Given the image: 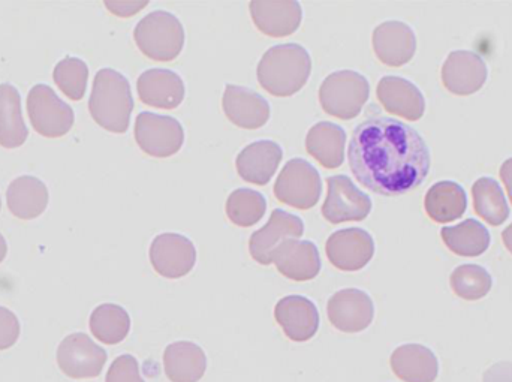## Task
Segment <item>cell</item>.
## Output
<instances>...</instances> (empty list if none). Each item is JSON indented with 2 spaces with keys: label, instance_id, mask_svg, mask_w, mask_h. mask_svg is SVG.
Segmentation results:
<instances>
[{
  "label": "cell",
  "instance_id": "obj_1",
  "mask_svg": "<svg viewBox=\"0 0 512 382\" xmlns=\"http://www.w3.org/2000/svg\"><path fill=\"white\" fill-rule=\"evenodd\" d=\"M349 165L360 185L384 197L408 194L430 173V149L412 126L385 116L367 117L352 132Z\"/></svg>",
  "mask_w": 512,
  "mask_h": 382
},
{
  "label": "cell",
  "instance_id": "obj_2",
  "mask_svg": "<svg viewBox=\"0 0 512 382\" xmlns=\"http://www.w3.org/2000/svg\"><path fill=\"white\" fill-rule=\"evenodd\" d=\"M312 72L309 51L300 44L274 45L265 51L258 63V81L262 89L277 98H288L300 92Z\"/></svg>",
  "mask_w": 512,
  "mask_h": 382
},
{
  "label": "cell",
  "instance_id": "obj_3",
  "mask_svg": "<svg viewBox=\"0 0 512 382\" xmlns=\"http://www.w3.org/2000/svg\"><path fill=\"white\" fill-rule=\"evenodd\" d=\"M132 110L134 98L128 78L111 68L98 71L89 99L92 119L105 131L125 134L131 122Z\"/></svg>",
  "mask_w": 512,
  "mask_h": 382
},
{
  "label": "cell",
  "instance_id": "obj_4",
  "mask_svg": "<svg viewBox=\"0 0 512 382\" xmlns=\"http://www.w3.org/2000/svg\"><path fill=\"white\" fill-rule=\"evenodd\" d=\"M134 39L144 56L156 62H171L185 47V29L176 15L155 11L135 26Z\"/></svg>",
  "mask_w": 512,
  "mask_h": 382
},
{
  "label": "cell",
  "instance_id": "obj_5",
  "mask_svg": "<svg viewBox=\"0 0 512 382\" xmlns=\"http://www.w3.org/2000/svg\"><path fill=\"white\" fill-rule=\"evenodd\" d=\"M370 95V84L360 72L343 69L328 75L319 87V102L328 116L351 120L360 116Z\"/></svg>",
  "mask_w": 512,
  "mask_h": 382
},
{
  "label": "cell",
  "instance_id": "obj_6",
  "mask_svg": "<svg viewBox=\"0 0 512 382\" xmlns=\"http://www.w3.org/2000/svg\"><path fill=\"white\" fill-rule=\"evenodd\" d=\"M26 107L33 129L42 137H65L74 126V110L47 84H36L30 89Z\"/></svg>",
  "mask_w": 512,
  "mask_h": 382
},
{
  "label": "cell",
  "instance_id": "obj_7",
  "mask_svg": "<svg viewBox=\"0 0 512 382\" xmlns=\"http://www.w3.org/2000/svg\"><path fill=\"white\" fill-rule=\"evenodd\" d=\"M321 194V176L306 159L297 158L286 162L274 183L277 200L298 210L315 207Z\"/></svg>",
  "mask_w": 512,
  "mask_h": 382
},
{
  "label": "cell",
  "instance_id": "obj_8",
  "mask_svg": "<svg viewBox=\"0 0 512 382\" xmlns=\"http://www.w3.org/2000/svg\"><path fill=\"white\" fill-rule=\"evenodd\" d=\"M134 135L138 147L153 158H170L185 143V131L179 120L149 111L138 114Z\"/></svg>",
  "mask_w": 512,
  "mask_h": 382
},
{
  "label": "cell",
  "instance_id": "obj_9",
  "mask_svg": "<svg viewBox=\"0 0 512 382\" xmlns=\"http://www.w3.org/2000/svg\"><path fill=\"white\" fill-rule=\"evenodd\" d=\"M107 359V351L84 333L66 336L57 348V365L72 380L99 377Z\"/></svg>",
  "mask_w": 512,
  "mask_h": 382
},
{
  "label": "cell",
  "instance_id": "obj_10",
  "mask_svg": "<svg viewBox=\"0 0 512 382\" xmlns=\"http://www.w3.org/2000/svg\"><path fill=\"white\" fill-rule=\"evenodd\" d=\"M327 188L322 216L330 224L364 221L372 212V200L369 195L360 191L345 174L328 177Z\"/></svg>",
  "mask_w": 512,
  "mask_h": 382
},
{
  "label": "cell",
  "instance_id": "obj_11",
  "mask_svg": "<svg viewBox=\"0 0 512 382\" xmlns=\"http://www.w3.org/2000/svg\"><path fill=\"white\" fill-rule=\"evenodd\" d=\"M304 233V224L298 216L285 210L274 209L270 221L255 231L249 239V252L261 266L273 264L274 255L283 243L298 240Z\"/></svg>",
  "mask_w": 512,
  "mask_h": 382
},
{
  "label": "cell",
  "instance_id": "obj_12",
  "mask_svg": "<svg viewBox=\"0 0 512 382\" xmlns=\"http://www.w3.org/2000/svg\"><path fill=\"white\" fill-rule=\"evenodd\" d=\"M150 263L158 275L167 279H180L194 269L197 249L182 234H159L150 246Z\"/></svg>",
  "mask_w": 512,
  "mask_h": 382
},
{
  "label": "cell",
  "instance_id": "obj_13",
  "mask_svg": "<svg viewBox=\"0 0 512 382\" xmlns=\"http://www.w3.org/2000/svg\"><path fill=\"white\" fill-rule=\"evenodd\" d=\"M327 315L331 326L339 332H364L375 318V305L369 294L357 288L337 291L327 303Z\"/></svg>",
  "mask_w": 512,
  "mask_h": 382
},
{
  "label": "cell",
  "instance_id": "obj_14",
  "mask_svg": "<svg viewBox=\"0 0 512 382\" xmlns=\"http://www.w3.org/2000/svg\"><path fill=\"white\" fill-rule=\"evenodd\" d=\"M325 252L336 269L342 272H358L372 261L375 242L363 228H345L328 237Z\"/></svg>",
  "mask_w": 512,
  "mask_h": 382
},
{
  "label": "cell",
  "instance_id": "obj_15",
  "mask_svg": "<svg viewBox=\"0 0 512 382\" xmlns=\"http://www.w3.org/2000/svg\"><path fill=\"white\" fill-rule=\"evenodd\" d=\"M489 77L487 63L474 51H453L442 66V83L448 92L469 96L483 89Z\"/></svg>",
  "mask_w": 512,
  "mask_h": 382
},
{
  "label": "cell",
  "instance_id": "obj_16",
  "mask_svg": "<svg viewBox=\"0 0 512 382\" xmlns=\"http://www.w3.org/2000/svg\"><path fill=\"white\" fill-rule=\"evenodd\" d=\"M373 51L379 62L400 68L414 59L417 38L414 30L403 21H385L373 30Z\"/></svg>",
  "mask_w": 512,
  "mask_h": 382
},
{
  "label": "cell",
  "instance_id": "obj_17",
  "mask_svg": "<svg viewBox=\"0 0 512 382\" xmlns=\"http://www.w3.org/2000/svg\"><path fill=\"white\" fill-rule=\"evenodd\" d=\"M376 96L388 113L409 122H417L426 111V99L423 93L406 78L394 77V75L381 78L376 87Z\"/></svg>",
  "mask_w": 512,
  "mask_h": 382
},
{
  "label": "cell",
  "instance_id": "obj_18",
  "mask_svg": "<svg viewBox=\"0 0 512 382\" xmlns=\"http://www.w3.org/2000/svg\"><path fill=\"white\" fill-rule=\"evenodd\" d=\"M249 9L256 29L271 38L292 35L303 20L297 0H254Z\"/></svg>",
  "mask_w": 512,
  "mask_h": 382
},
{
  "label": "cell",
  "instance_id": "obj_19",
  "mask_svg": "<svg viewBox=\"0 0 512 382\" xmlns=\"http://www.w3.org/2000/svg\"><path fill=\"white\" fill-rule=\"evenodd\" d=\"M274 318L286 338L307 342L318 333L319 312L312 300L303 296H286L277 302Z\"/></svg>",
  "mask_w": 512,
  "mask_h": 382
},
{
  "label": "cell",
  "instance_id": "obj_20",
  "mask_svg": "<svg viewBox=\"0 0 512 382\" xmlns=\"http://www.w3.org/2000/svg\"><path fill=\"white\" fill-rule=\"evenodd\" d=\"M222 108L230 122L242 129L262 128L270 119V104L264 96L248 89V87H225Z\"/></svg>",
  "mask_w": 512,
  "mask_h": 382
},
{
  "label": "cell",
  "instance_id": "obj_21",
  "mask_svg": "<svg viewBox=\"0 0 512 382\" xmlns=\"http://www.w3.org/2000/svg\"><path fill=\"white\" fill-rule=\"evenodd\" d=\"M138 96L149 107L174 110L186 95L182 77L170 69H149L137 81Z\"/></svg>",
  "mask_w": 512,
  "mask_h": 382
},
{
  "label": "cell",
  "instance_id": "obj_22",
  "mask_svg": "<svg viewBox=\"0 0 512 382\" xmlns=\"http://www.w3.org/2000/svg\"><path fill=\"white\" fill-rule=\"evenodd\" d=\"M273 263L277 272L295 282L315 279L321 272L318 248L309 240H289L280 246Z\"/></svg>",
  "mask_w": 512,
  "mask_h": 382
},
{
  "label": "cell",
  "instance_id": "obj_23",
  "mask_svg": "<svg viewBox=\"0 0 512 382\" xmlns=\"http://www.w3.org/2000/svg\"><path fill=\"white\" fill-rule=\"evenodd\" d=\"M283 158L279 144L271 140H259L249 144L237 156V173L246 182L264 186L270 182Z\"/></svg>",
  "mask_w": 512,
  "mask_h": 382
},
{
  "label": "cell",
  "instance_id": "obj_24",
  "mask_svg": "<svg viewBox=\"0 0 512 382\" xmlns=\"http://www.w3.org/2000/svg\"><path fill=\"white\" fill-rule=\"evenodd\" d=\"M390 366L403 382H435L439 375L438 357L420 344H406L394 350Z\"/></svg>",
  "mask_w": 512,
  "mask_h": 382
},
{
  "label": "cell",
  "instance_id": "obj_25",
  "mask_svg": "<svg viewBox=\"0 0 512 382\" xmlns=\"http://www.w3.org/2000/svg\"><path fill=\"white\" fill-rule=\"evenodd\" d=\"M50 194L44 182L33 176L17 177L6 191L9 212L21 221H32L47 209Z\"/></svg>",
  "mask_w": 512,
  "mask_h": 382
},
{
  "label": "cell",
  "instance_id": "obj_26",
  "mask_svg": "<svg viewBox=\"0 0 512 382\" xmlns=\"http://www.w3.org/2000/svg\"><path fill=\"white\" fill-rule=\"evenodd\" d=\"M164 369L171 382H198L207 371L206 353L194 342H174L165 350Z\"/></svg>",
  "mask_w": 512,
  "mask_h": 382
},
{
  "label": "cell",
  "instance_id": "obj_27",
  "mask_svg": "<svg viewBox=\"0 0 512 382\" xmlns=\"http://www.w3.org/2000/svg\"><path fill=\"white\" fill-rule=\"evenodd\" d=\"M346 132L336 123L319 122L307 132L306 150L328 170L339 168L345 161Z\"/></svg>",
  "mask_w": 512,
  "mask_h": 382
},
{
  "label": "cell",
  "instance_id": "obj_28",
  "mask_svg": "<svg viewBox=\"0 0 512 382\" xmlns=\"http://www.w3.org/2000/svg\"><path fill=\"white\" fill-rule=\"evenodd\" d=\"M427 216L438 224H448L462 218L468 209L466 191L456 182H438L427 191L424 198Z\"/></svg>",
  "mask_w": 512,
  "mask_h": 382
},
{
  "label": "cell",
  "instance_id": "obj_29",
  "mask_svg": "<svg viewBox=\"0 0 512 382\" xmlns=\"http://www.w3.org/2000/svg\"><path fill=\"white\" fill-rule=\"evenodd\" d=\"M29 137L21 111V96L12 84H0V146L17 149Z\"/></svg>",
  "mask_w": 512,
  "mask_h": 382
},
{
  "label": "cell",
  "instance_id": "obj_30",
  "mask_svg": "<svg viewBox=\"0 0 512 382\" xmlns=\"http://www.w3.org/2000/svg\"><path fill=\"white\" fill-rule=\"evenodd\" d=\"M441 237L445 246L460 257H480L492 243L489 230L475 219L442 228Z\"/></svg>",
  "mask_w": 512,
  "mask_h": 382
},
{
  "label": "cell",
  "instance_id": "obj_31",
  "mask_svg": "<svg viewBox=\"0 0 512 382\" xmlns=\"http://www.w3.org/2000/svg\"><path fill=\"white\" fill-rule=\"evenodd\" d=\"M90 332L105 345H117L125 341L131 330V318L122 306L104 303L90 315Z\"/></svg>",
  "mask_w": 512,
  "mask_h": 382
},
{
  "label": "cell",
  "instance_id": "obj_32",
  "mask_svg": "<svg viewBox=\"0 0 512 382\" xmlns=\"http://www.w3.org/2000/svg\"><path fill=\"white\" fill-rule=\"evenodd\" d=\"M475 212L492 227H499L510 218V207L501 185L492 177H481L472 186Z\"/></svg>",
  "mask_w": 512,
  "mask_h": 382
},
{
  "label": "cell",
  "instance_id": "obj_33",
  "mask_svg": "<svg viewBox=\"0 0 512 382\" xmlns=\"http://www.w3.org/2000/svg\"><path fill=\"white\" fill-rule=\"evenodd\" d=\"M451 290L466 302L484 299L492 290V275L478 264H463L450 276Z\"/></svg>",
  "mask_w": 512,
  "mask_h": 382
},
{
  "label": "cell",
  "instance_id": "obj_34",
  "mask_svg": "<svg viewBox=\"0 0 512 382\" xmlns=\"http://www.w3.org/2000/svg\"><path fill=\"white\" fill-rule=\"evenodd\" d=\"M265 210L267 201L264 195L252 189H236L227 200L228 219L237 227H252L264 218Z\"/></svg>",
  "mask_w": 512,
  "mask_h": 382
},
{
  "label": "cell",
  "instance_id": "obj_35",
  "mask_svg": "<svg viewBox=\"0 0 512 382\" xmlns=\"http://www.w3.org/2000/svg\"><path fill=\"white\" fill-rule=\"evenodd\" d=\"M53 80L66 98L81 101L86 95L89 66L78 57H65L54 66Z\"/></svg>",
  "mask_w": 512,
  "mask_h": 382
},
{
  "label": "cell",
  "instance_id": "obj_36",
  "mask_svg": "<svg viewBox=\"0 0 512 382\" xmlns=\"http://www.w3.org/2000/svg\"><path fill=\"white\" fill-rule=\"evenodd\" d=\"M105 382H144L137 359L131 354L117 357L108 369Z\"/></svg>",
  "mask_w": 512,
  "mask_h": 382
},
{
  "label": "cell",
  "instance_id": "obj_37",
  "mask_svg": "<svg viewBox=\"0 0 512 382\" xmlns=\"http://www.w3.org/2000/svg\"><path fill=\"white\" fill-rule=\"evenodd\" d=\"M20 338V323L14 312L0 306V351L14 347Z\"/></svg>",
  "mask_w": 512,
  "mask_h": 382
},
{
  "label": "cell",
  "instance_id": "obj_38",
  "mask_svg": "<svg viewBox=\"0 0 512 382\" xmlns=\"http://www.w3.org/2000/svg\"><path fill=\"white\" fill-rule=\"evenodd\" d=\"M149 5L147 0L138 2V0H122V2H105V6L110 9L111 14L117 17L128 18L132 15L138 14L141 9Z\"/></svg>",
  "mask_w": 512,
  "mask_h": 382
},
{
  "label": "cell",
  "instance_id": "obj_39",
  "mask_svg": "<svg viewBox=\"0 0 512 382\" xmlns=\"http://www.w3.org/2000/svg\"><path fill=\"white\" fill-rule=\"evenodd\" d=\"M483 382H512V362H498L483 375Z\"/></svg>",
  "mask_w": 512,
  "mask_h": 382
},
{
  "label": "cell",
  "instance_id": "obj_40",
  "mask_svg": "<svg viewBox=\"0 0 512 382\" xmlns=\"http://www.w3.org/2000/svg\"><path fill=\"white\" fill-rule=\"evenodd\" d=\"M499 176H501L502 182H504L508 197H510L512 203V158L507 159V161L502 164L501 170H499Z\"/></svg>",
  "mask_w": 512,
  "mask_h": 382
},
{
  "label": "cell",
  "instance_id": "obj_41",
  "mask_svg": "<svg viewBox=\"0 0 512 382\" xmlns=\"http://www.w3.org/2000/svg\"><path fill=\"white\" fill-rule=\"evenodd\" d=\"M502 240H504L505 248L512 254V224L505 228L504 233H502Z\"/></svg>",
  "mask_w": 512,
  "mask_h": 382
},
{
  "label": "cell",
  "instance_id": "obj_42",
  "mask_svg": "<svg viewBox=\"0 0 512 382\" xmlns=\"http://www.w3.org/2000/svg\"><path fill=\"white\" fill-rule=\"evenodd\" d=\"M6 254H8V245H6L5 237L0 234V263L5 260Z\"/></svg>",
  "mask_w": 512,
  "mask_h": 382
},
{
  "label": "cell",
  "instance_id": "obj_43",
  "mask_svg": "<svg viewBox=\"0 0 512 382\" xmlns=\"http://www.w3.org/2000/svg\"><path fill=\"white\" fill-rule=\"evenodd\" d=\"M0 209H2V201H0Z\"/></svg>",
  "mask_w": 512,
  "mask_h": 382
}]
</instances>
